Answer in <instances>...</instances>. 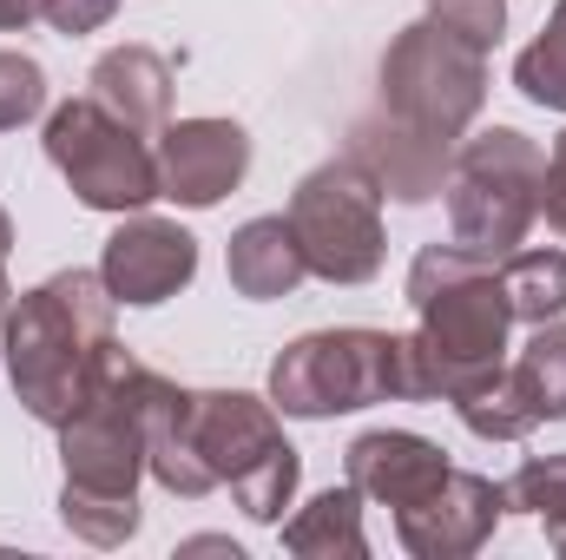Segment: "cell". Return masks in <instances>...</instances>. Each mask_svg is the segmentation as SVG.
I'll return each instance as SVG.
<instances>
[{
    "label": "cell",
    "mask_w": 566,
    "mask_h": 560,
    "mask_svg": "<svg viewBox=\"0 0 566 560\" xmlns=\"http://www.w3.org/2000/svg\"><path fill=\"white\" fill-rule=\"evenodd\" d=\"M541 165L547 152L507 126L468 139L454 185H448V218H454V245L474 258H514V245L527 238L534 211H541Z\"/></svg>",
    "instance_id": "4"
},
{
    "label": "cell",
    "mask_w": 566,
    "mask_h": 560,
    "mask_svg": "<svg viewBox=\"0 0 566 560\" xmlns=\"http://www.w3.org/2000/svg\"><path fill=\"white\" fill-rule=\"evenodd\" d=\"M244 165H251V139L231 120H185L158 145V198L205 211L244 178Z\"/></svg>",
    "instance_id": "10"
},
{
    "label": "cell",
    "mask_w": 566,
    "mask_h": 560,
    "mask_svg": "<svg viewBox=\"0 0 566 560\" xmlns=\"http://www.w3.org/2000/svg\"><path fill=\"white\" fill-rule=\"evenodd\" d=\"M7 245H13V231H7V211H0V258H7Z\"/></svg>",
    "instance_id": "27"
},
{
    "label": "cell",
    "mask_w": 566,
    "mask_h": 560,
    "mask_svg": "<svg viewBox=\"0 0 566 560\" xmlns=\"http://www.w3.org/2000/svg\"><path fill=\"white\" fill-rule=\"evenodd\" d=\"M290 231L310 271L329 283H363L382 271V185L363 158L316 165L290 198Z\"/></svg>",
    "instance_id": "6"
},
{
    "label": "cell",
    "mask_w": 566,
    "mask_h": 560,
    "mask_svg": "<svg viewBox=\"0 0 566 560\" xmlns=\"http://www.w3.org/2000/svg\"><path fill=\"white\" fill-rule=\"evenodd\" d=\"M46 106V73L27 53H0V133L27 126Z\"/></svg>",
    "instance_id": "22"
},
{
    "label": "cell",
    "mask_w": 566,
    "mask_h": 560,
    "mask_svg": "<svg viewBox=\"0 0 566 560\" xmlns=\"http://www.w3.org/2000/svg\"><path fill=\"white\" fill-rule=\"evenodd\" d=\"M527 416L534 422H560L566 416V323H541V336L521 350V363L507 370Z\"/></svg>",
    "instance_id": "16"
},
{
    "label": "cell",
    "mask_w": 566,
    "mask_h": 560,
    "mask_svg": "<svg viewBox=\"0 0 566 560\" xmlns=\"http://www.w3.org/2000/svg\"><path fill=\"white\" fill-rule=\"evenodd\" d=\"M507 508H527L547 521V541L566 554V455H541L507 481Z\"/></svg>",
    "instance_id": "18"
},
{
    "label": "cell",
    "mask_w": 566,
    "mask_h": 560,
    "mask_svg": "<svg viewBox=\"0 0 566 560\" xmlns=\"http://www.w3.org/2000/svg\"><path fill=\"white\" fill-rule=\"evenodd\" d=\"M310 278V258L290 231V218H251L238 238H231V283L244 297H283Z\"/></svg>",
    "instance_id": "13"
},
{
    "label": "cell",
    "mask_w": 566,
    "mask_h": 560,
    "mask_svg": "<svg viewBox=\"0 0 566 560\" xmlns=\"http://www.w3.org/2000/svg\"><path fill=\"white\" fill-rule=\"evenodd\" d=\"M113 7H119V0H40V13H46L60 33H93V27L113 20Z\"/></svg>",
    "instance_id": "24"
},
{
    "label": "cell",
    "mask_w": 566,
    "mask_h": 560,
    "mask_svg": "<svg viewBox=\"0 0 566 560\" xmlns=\"http://www.w3.org/2000/svg\"><path fill=\"white\" fill-rule=\"evenodd\" d=\"M488 46L461 40L454 27L441 20H416L389 60H382V100H389V120L416 126L422 139L448 145L474 113H481V86H488Z\"/></svg>",
    "instance_id": "5"
},
{
    "label": "cell",
    "mask_w": 566,
    "mask_h": 560,
    "mask_svg": "<svg viewBox=\"0 0 566 560\" xmlns=\"http://www.w3.org/2000/svg\"><path fill=\"white\" fill-rule=\"evenodd\" d=\"M409 303L422 310L416 343H422L434 396H468L474 383H488L501 370L514 303H507L501 278L488 271V258H474L461 245H428L409 271Z\"/></svg>",
    "instance_id": "2"
},
{
    "label": "cell",
    "mask_w": 566,
    "mask_h": 560,
    "mask_svg": "<svg viewBox=\"0 0 566 560\" xmlns=\"http://www.w3.org/2000/svg\"><path fill=\"white\" fill-rule=\"evenodd\" d=\"M441 475H448L441 448L422 442V435H402V428H376L349 448V488L369 495V501H389V508L422 501Z\"/></svg>",
    "instance_id": "11"
},
{
    "label": "cell",
    "mask_w": 566,
    "mask_h": 560,
    "mask_svg": "<svg viewBox=\"0 0 566 560\" xmlns=\"http://www.w3.org/2000/svg\"><path fill=\"white\" fill-rule=\"evenodd\" d=\"M356 158H363L369 178L389 185L396 198H434V191H441V145L422 139V133L402 126V120H396V133L356 126Z\"/></svg>",
    "instance_id": "14"
},
{
    "label": "cell",
    "mask_w": 566,
    "mask_h": 560,
    "mask_svg": "<svg viewBox=\"0 0 566 560\" xmlns=\"http://www.w3.org/2000/svg\"><path fill=\"white\" fill-rule=\"evenodd\" d=\"M514 86H521L534 106L566 113V0H560V13H554V27L514 60Z\"/></svg>",
    "instance_id": "19"
},
{
    "label": "cell",
    "mask_w": 566,
    "mask_h": 560,
    "mask_svg": "<svg viewBox=\"0 0 566 560\" xmlns=\"http://www.w3.org/2000/svg\"><path fill=\"white\" fill-rule=\"evenodd\" d=\"M541 211H547V225L566 238V133L554 139L547 165H541Z\"/></svg>",
    "instance_id": "25"
},
{
    "label": "cell",
    "mask_w": 566,
    "mask_h": 560,
    "mask_svg": "<svg viewBox=\"0 0 566 560\" xmlns=\"http://www.w3.org/2000/svg\"><path fill=\"white\" fill-rule=\"evenodd\" d=\"M283 548L290 554H369V541H363V495L356 488H329V495H316L290 528H283Z\"/></svg>",
    "instance_id": "15"
},
{
    "label": "cell",
    "mask_w": 566,
    "mask_h": 560,
    "mask_svg": "<svg viewBox=\"0 0 566 560\" xmlns=\"http://www.w3.org/2000/svg\"><path fill=\"white\" fill-rule=\"evenodd\" d=\"M46 158L93 211H139L158 198V152H145L133 126L113 120L99 100H73L46 120Z\"/></svg>",
    "instance_id": "7"
},
{
    "label": "cell",
    "mask_w": 566,
    "mask_h": 560,
    "mask_svg": "<svg viewBox=\"0 0 566 560\" xmlns=\"http://www.w3.org/2000/svg\"><path fill=\"white\" fill-rule=\"evenodd\" d=\"M93 100H99L113 120H126L133 133L165 126V113H171V66H165L151 46H113V53L93 66Z\"/></svg>",
    "instance_id": "12"
},
{
    "label": "cell",
    "mask_w": 566,
    "mask_h": 560,
    "mask_svg": "<svg viewBox=\"0 0 566 560\" xmlns=\"http://www.w3.org/2000/svg\"><path fill=\"white\" fill-rule=\"evenodd\" d=\"M198 271V238L185 225L165 218H133L106 238L99 278L113 290V303H165L171 290H185Z\"/></svg>",
    "instance_id": "9"
},
{
    "label": "cell",
    "mask_w": 566,
    "mask_h": 560,
    "mask_svg": "<svg viewBox=\"0 0 566 560\" xmlns=\"http://www.w3.org/2000/svg\"><path fill=\"white\" fill-rule=\"evenodd\" d=\"M501 290L514 303L521 323H547L566 310V251H514L507 271H501Z\"/></svg>",
    "instance_id": "17"
},
{
    "label": "cell",
    "mask_w": 566,
    "mask_h": 560,
    "mask_svg": "<svg viewBox=\"0 0 566 560\" xmlns=\"http://www.w3.org/2000/svg\"><path fill=\"white\" fill-rule=\"evenodd\" d=\"M40 20V0H0V27H27Z\"/></svg>",
    "instance_id": "26"
},
{
    "label": "cell",
    "mask_w": 566,
    "mask_h": 560,
    "mask_svg": "<svg viewBox=\"0 0 566 560\" xmlns=\"http://www.w3.org/2000/svg\"><path fill=\"white\" fill-rule=\"evenodd\" d=\"M389 396H409V403L434 396L416 336L323 330V336L290 343L271 370V403L283 416H336V409H369Z\"/></svg>",
    "instance_id": "3"
},
{
    "label": "cell",
    "mask_w": 566,
    "mask_h": 560,
    "mask_svg": "<svg viewBox=\"0 0 566 560\" xmlns=\"http://www.w3.org/2000/svg\"><path fill=\"white\" fill-rule=\"evenodd\" d=\"M231 495H238V508H244L251 521H277L283 508H290V495H296V448L283 442L277 455H271L264 468H251Z\"/></svg>",
    "instance_id": "21"
},
{
    "label": "cell",
    "mask_w": 566,
    "mask_h": 560,
    "mask_svg": "<svg viewBox=\"0 0 566 560\" xmlns=\"http://www.w3.org/2000/svg\"><path fill=\"white\" fill-rule=\"evenodd\" d=\"M0 303H7V278H0Z\"/></svg>",
    "instance_id": "28"
},
{
    "label": "cell",
    "mask_w": 566,
    "mask_h": 560,
    "mask_svg": "<svg viewBox=\"0 0 566 560\" xmlns=\"http://www.w3.org/2000/svg\"><path fill=\"white\" fill-rule=\"evenodd\" d=\"M501 508H507V488H494V481H481V475L448 468L422 501L396 508V535H402V548H409V554H422V560L474 554V548L494 535Z\"/></svg>",
    "instance_id": "8"
},
{
    "label": "cell",
    "mask_w": 566,
    "mask_h": 560,
    "mask_svg": "<svg viewBox=\"0 0 566 560\" xmlns=\"http://www.w3.org/2000/svg\"><path fill=\"white\" fill-rule=\"evenodd\" d=\"M60 515H66V528L86 535L93 548H119V541L139 535V501H106V495L66 488V495H60Z\"/></svg>",
    "instance_id": "20"
},
{
    "label": "cell",
    "mask_w": 566,
    "mask_h": 560,
    "mask_svg": "<svg viewBox=\"0 0 566 560\" xmlns=\"http://www.w3.org/2000/svg\"><path fill=\"white\" fill-rule=\"evenodd\" d=\"M113 343V290L93 271L40 283L7 317V370L20 403L40 422L66 428L93 396V370Z\"/></svg>",
    "instance_id": "1"
},
{
    "label": "cell",
    "mask_w": 566,
    "mask_h": 560,
    "mask_svg": "<svg viewBox=\"0 0 566 560\" xmlns=\"http://www.w3.org/2000/svg\"><path fill=\"white\" fill-rule=\"evenodd\" d=\"M428 7H434L441 27H454V33L474 40V46H494V40H501V20H507L501 0H428Z\"/></svg>",
    "instance_id": "23"
}]
</instances>
